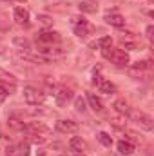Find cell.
<instances>
[{
    "label": "cell",
    "instance_id": "6da1fadb",
    "mask_svg": "<svg viewBox=\"0 0 154 156\" xmlns=\"http://www.w3.org/2000/svg\"><path fill=\"white\" fill-rule=\"evenodd\" d=\"M102 55L107 58V60H111L114 66H120V67H125V66H129V62H131V58H129V55L123 51V49H116V47H103L102 49Z\"/></svg>",
    "mask_w": 154,
    "mask_h": 156
},
{
    "label": "cell",
    "instance_id": "7a4b0ae2",
    "mask_svg": "<svg viewBox=\"0 0 154 156\" xmlns=\"http://www.w3.org/2000/svg\"><path fill=\"white\" fill-rule=\"evenodd\" d=\"M127 73L132 78H143L145 75L151 73V62L142 60V62H136L132 66H127Z\"/></svg>",
    "mask_w": 154,
    "mask_h": 156
},
{
    "label": "cell",
    "instance_id": "3957f363",
    "mask_svg": "<svg viewBox=\"0 0 154 156\" xmlns=\"http://www.w3.org/2000/svg\"><path fill=\"white\" fill-rule=\"evenodd\" d=\"M24 100L27 105H40V104H44V93L38 91L37 87L27 85V87H24Z\"/></svg>",
    "mask_w": 154,
    "mask_h": 156
},
{
    "label": "cell",
    "instance_id": "277c9868",
    "mask_svg": "<svg viewBox=\"0 0 154 156\" xmlns=\"http://www.w3.org/2000/svg\"><path fill=\"white\" fill-rule=\"evenodd\" d=\"M51 94L54 96V100H56V104H58L60 107H64V105L73 98V91L67 89V87H64V85H54Z\"/></svg>",
    "mask_w": 154,
    "mask_h": 156
},
{
    "label": "cell",
    "instance_id": "5b68a950",
    "mask_svg": "<svg viewBox=\"0 0 154 156\" xmlns=\"http://www.w3.org/2000/svg\"><path fill=\"white\" fill-rule=\"evenodd\" d=\"M37 42L42 44V45H54V44H60L62 42V37L56 31L45 29V31H40L38 35H37Z\"/></svg>",
    "mask_w": 154,
    "mask_h": 156
},
{
    "label": "cell",
    "instance_id": "8992f818",
    "mask_svg": "<svg viewBox=\"0 0 154 156\" xmlns=\"http://www.w3.org/2000/svg\"><path fill=\"white\" fill-rule=\"evenodd\" d=\"M27 134L31 136H49L51 134V129L47 125H44L42 122H31V123H26V129H24Z\"/></svg>",
    "mask_w": 154,
    "mask_h": 156
},
{
    "label": "cell",
    "instance_id": "52a82bcc",
    "mask_svg": "<svg viewBox=\"0 0 154 156\" xmlns=\"http://www.w3.org/2000/svg\"><path fill=\"white\" fill-rule=\"evenodd\" d=\"M54 129L60 133V134H75L78 131V123L73 120H58L54 123Z\"/></svg>",
    "mask_w": 154,
    "mask_h": 156
},
{
    "label": "cell",
    "instance_id": "ba28073f",
    "mask_svg": "<svg viewBox=\"0 0 154 156\" xmlns=\"http://www.w3.org/2000/svg\"><path fill=\"white\" fill-rule=\"evenodd\" d=\"M131 115H132V120H134L142 129H145V131H152V127H154L152 116H149V115H145V113H132V111H131Z\"/></svg>",
    "mask_w": 154,
    "mask_h": 156
},
{
    "label": "cell",
    "instance_id": "9c48e42d",
    "mask_svg": "<svg viewBox=\"0 0 154 156\" xmlns=\"http://www.w3.org/2000/svg\"><path fill=\"white\" fill-rule=\"evenodd\" d=\"M13 18H15L18 24L27 26V24H29V11H27L24 5H16V7L13 9Z\"/></svg>",
    "mask_w": 154,
    "mask_h": 156
},
{
    "label": "cell",
    "instance_id": "30bf717a",
    "mask_svg": "<svg viewBox=\"0 0 154 156\" xmlns=\"http://www.w3.org/2000/svg\"><path fill=\"white\" fill-rule=\"evenodd\" d=\"M96 87H98L100 93H105V94H113V93H116L114 83L109 82V80H105V78H102V76H100V80L96 82Z\"/></svg>",
    "mask_w": 154,
    "mask_h": 156
},
{
    "label": "cell",
    "instance_id": "8fae6325",
    "mask_svg": "<svg viewBox=\"0 0 154 156\" xmlns=\"http://www.w3.org/2000/svg\"><path fill=\"white\" fill-rule=\"evenodd\" d=\"M105 22L109 26H114V27H123L125 26V18L120 13H107L105 15Z\"/></svg>",
    "mask_w": 154,
    "mask_h": 156
},
{
    "label": "cell",
    "instance_id": "7c38bea8",
    "mask_svg": "<svg viewBox=\"0 0 154 156\" xmlns=\"http://www.w3.org/2000/svg\"><path fill=\"white\" fill-rule=\"evenodd\" d=\"M87 102H89V107H91L94 113H102V111H103V104H102V100H100L94 93H87Z\"/></svg>",
    "mask_w": 154,
    "mask_h": 156
},
{
    "label": "cell",
    "instance_id": "4fadbf2b",
    "mask_svg": "<svg viewBox=\"0 0 154 156\" xmlns=\"http://www.w3.org/2000/svg\"><path fill=\"white\" fill-rule=\"evenodd\" d=\"M113 107H114L116 113H120V115H123V116H129V115H131V107H129V104H127L123 98H118L114 104H113Z\"/></svg>",
    "mask_w": 154,
    "mask_h": 156
},
{
    "label": "cell",
    "instance_id": "5bb4252c",
    "mask_svg": "<svg viewBox=\"0 0 154 156\" xmlns=\"http://www.w3.org/2000/svg\"><path fill=\"white\" fill-rule=\"evenodd\" d=\"M69 147H71L73 151H78V153H85V151H87V144H85L80 136H73V138L69 140Z\"/></svg>",
    "mask_w": 154,
    "mask_h": 156
},
{
    "label": "cell",
    "instance_id": "9a60e30c",
    "mask_svg": "<svg viewBox=\"0 0 154 156\" xmlns=\"http://www.w3.org/2000/svg\"><path fill=\"white\" fill-rule=\"evenodd\" d=\"M78 9L82 13H96L98 11V4L93 2V0H83V2L78 4Z\"/></svg>",
    "mask_w": 154,
    "mask_h": 156
},
{
    "label": "cell",
    "instance_id": "2e32d148",
    "mask_svg": "<svg viewBox=\"0 0 154 156\" xmlns=\"http://www.w3.org/2000/svg\"><path fill=\"white\" fill-rule=\"evenodd\" d=\"M118 153L120 154H125V156H129V154H132V151H134V144H131L129 140H121V142H118Z\"/></svg>",
    "mask_w": 154,
    "mask_h": 156
},
{
    "label": "cell",
    "instance_id": "e0dca14e",
    "mask_svg": "<svg viewBox=\"0 0 154 156\" xmlns=\"http://www.w3.org/2000/svg\"><path fill=\"white\" fill-rule=\"evenodd\" d=\"M113 44V38L111 37H102V38L94 40L89 44V49H103V47H109Z\"/></svg>",
    "mask_w": 154,
    "mask_h": 156
},
{
    "label": "cell",
    "instance_id": "ac0fdd59",
    "mask_svg": "<svg viewBox=\"0 0 154 156\" xmlns=\"http://www.w3.org/2000/svg\"><path fill=\"white\" fill-rule=\"evenodd\" d=\"M89 33H91V26H89L87 22H83V24H75V35H76L78 38H85Z\"/></svg>",
    "mask_w": 154,
    "mask_h": 156
},
{
    "label": "cell",
    "instance_id": "d6986e66",
    "mask_svg": "<svg viewBox=\"0 0 154 156\" xmlns=\"http://www.w3.org/2000/svg\"><path fill=\"white\" fill-rule=\"evenodd\" d=\"M7 127H9V129H13V131H24V129H26V123H24L20 118L9 116V118H7Z\"/></svg>",
    "mask_w": 154,
    "mask_h": 156
},
{
    "label": "cell",
    "instance_id": "ffe728a7",
    "mask_svg": "<svg viewBox=\"0 0 154 156\" xmlns=\"http://www.w3.org/2000/svg\"><path fill=\"white\" fill-rule=\"evenodd\" d=\"M109 122H111L114 127H118V129H123V127L127 125V116L116 113V115H113V116H109Z\"/></svg>",
    "mask_w": 154,
    "mask_h": 156
},
{
    "label": "cell",
    "instance_id": "44dd1931",
    "mask_svg": "<svg viewBox=\"0 0 154 156\" xmlns=\"http://www.w3.org/2000/svg\"><path fill=\"white\" fill-rule=\"evenodd\" d=\"M0 83H7V85H16V78L13 76L11 73H7L5 69H2L0 67Z\"/></svg>",
    "mask_w": 154,
    "mask_h": 156
},
{
    "label": "cell",
    "instance_id": "7402d4cb",
    "mask_svg": "<svg viewBox=\"0 0 154 156\" xmlns=\"http://www.w3.org/2000/svg\"><path fill=\"white\" fill-rule=\"evenodd\" d=\"M96 138H98V142H100L103 147H111V145H113V138H111L107 133H103V131H102V133H98V136H96Z\"/></svg>",
    "mask_w": 154,
    "mask_h": 156
},
{
    "label": "cell",
    "instance_id": "603a6c76",
    "mask_svg": "<svg viewBox=\"0 0 154 156\" xmlns=\"http://www.w3.org/2000/svg\"><path fill=\"white\" fill-rule=\"evenodd\" d=\"M15 156H29V144H18L15 147Z\"/></svg>",
    "mask_w": 154,
    "mask_h": 156
},
{
    "label": "cell",
    "instance_id": "cb8c5ba5",
    "mask_svg": "<svg viewBox=\"0 0 154 156\" xmlns=\"http://www.w3.org/2000/svg\"><path fill=\"white\" fill-rule=\"evenodd\" d=\"M15 87L13 85H7V83H0V102H4L9 94H11V91H13Z\"/></svg>",
    "mask_w": 154,
    "mask_h": 156
},
{
    "label": "cell",
    "instance_id": "d4e9b609",
    "mask_svg": "<svg viewBox=\"0 0 154 156\" xmlns=\"http://www.w3.org/2000/svg\"><path fill=\"white\" fill-rule=\"evenodd\" d=\"M75 109H76L78 113H83V111L87 109V104H85V100H83L82 96L75 98Z\"/></svg>",
    "mask_w": 154,
    "mask_h": 156
},
{
    "label": "cell",
    "instance_id": "484cf974",
    "mask_svg": "<svg viewBox=\"0 0 154 156\" xmlns=\"http://www.w3.org/2000/svg\"><path fill=\"white\" fill-rule=\"evenodd\" d=\"M38 22L42 24V26H53V18L51 16H47V15H38Z\"/></svg>",
    "mask_w": 154,
    "mask_h": 156
},
{
    "label": "cell",
    "instance_id": "4316f807",
    "mask_svg": "<svg viewBox=\"0 0 154 156\" xmlns=\"http://www.w3.org/2000/svg\"><path fill=\"white\" fill-rule=\"evenodd\" d=\"M7 24H9V18L0 11V29H5V27H7Z\"/></svg>",
    "mask_w": 154,
    "mask_h": 156
},
{
    "label": "cell",
    "instance_id": "83f0119b",
    "mask_svg": "<svg viewBox=\"0 0 154 156\" xmlns=\"http://www.w3.org/2000/svg\"><path fill=\"white\" fill-rule=\"evenodd\" d=\"M152 33H154V27H152V26H149V27H147V37H149L151 40H152V37H154Z\"/></svg>",
    "mask_w": 154,
    "mask_h": 156
},
{
    "label": "cell",
    "instance_id": "f1b7e54d",
    "mask_svg": "<svg viewBox=\"0 0 154 156\" xmlns=\"http://www.w3.org/2000/svg\"><path fill=\"white\" fill-rule=\"evenodd\" d=\"M71 156H85V153H78V151H73V154Z\"/></svg>",
    "mask_w": 154,
    "mask_h": 156
},
{
    "label": "cell",
    "instance_id": "f546056e",
    "mask_svg": "<svg viewBox=\"0 0 154 156\" xmlns=\"http://www.w3.org/2000/svg\"><path fill=\"white\" fill-rule=\"evenodd\" d=\"M20 2H26V0H20Z\"/></svg>",
    "mask_w": 154,
    "mask_h": 156
},
{
    "label": "cell",
    "instance_id": "4dcf8cb0",
    "mask_svg": "<svg viewBox=\"0 0 154 156\" xmlns=\"http://www.w3.org/2000/svg\"><path fill=\"white\" fill-rule=\"evenodd\" d=\"M121 156H125V154H121Z\"/></svg>",
    "mask_w": 154,
    "mask_h": 156
}]
</instances>
